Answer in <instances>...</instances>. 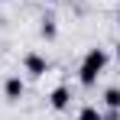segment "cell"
I'll return each instance as SVG.
<instances>
[{
    "mask_svg": "<svg viewBox=\"0 0 120 120\" xmlns=\"http://www.w3.org/2000/svg\"><path fill=\"white\" fill-rule=\"evenodd\" d=\"M104 65H107V52L104 49H88L84 59H81V68H78V81L84 88H94V81L101 78Z\"/></svg>",
    "mask_w": 120,
    "mask_h": 120,
    "instance_id": "obj_1",
    "label": "cell"
},
{
    "mask_svg": "<svg viewBox=\"0 0 120 120\" xmlns=\"http://www.w3.org/2000/svg\"><path fill=\"white\" fill-rule=\"evenodd\" d=\"M23 65H26V75H33V78H42V75L49 71V59L39 55V52H29V55L23 59Z\"/></svg>",
    "mask_w": 120,
    "mask_h": 120,
    "instance_id": "obj_2",
    "label": "cell"
},
{
    "mask_svg": "<svg viewBox=\"0 0 120 120\" xmlns=\"http://www.w3.org/2000/svg\"><path fill=\"white\" fill-rule=\"evenodd\" d=\"M3 94H7V101H10V104H20V98L26 94V84H23L20 75H10V78L3 81Z\"/></svg>",
    "mask_w": 120,
    "mask_h": 120,
    "instance_id": "obj_3",
    "label": "cell"
},
{
    "mask_svg": "<svg viewBox=\"0 0 120 120\" xmlns=\"http://www.w3.org/2000/svg\"><path fill=\"white\" fill-rule=\"evenodd\" d=\"M68 104H71V91H68V84H59V88L49 94V107L62 114V110H68Z\"/></svg>",
    "mask_w": 120,
    "mask_h": 120,
    "instance_id": "obj_4",
    "label": "cell"
},
{
    "mask_svg": "<svg viewBox=\"0 0 120 120\" xmlns=\"http://www.w3.org/2000/svg\"><path fill=\"white\" fill-rule=\"evenodd\" d=\"M104 107L107 110H120V88H107L104 91Z\"/></svg>",
    "mask_w": 120,
    "mask_h": 120,
    "instance_id": "obj_5",
    "label": "cell"
},
{
    "mask_svg": "<svg viewBox=\"0 0 120 120\" xmlns=\"http://www.w3.org/2000/svg\"><path fill=\"white\" fill-rule=\"evenodd\" d=\"M101 117H104V110L94 107V104H84V107L78 110V120H101Z\"/></svg>",
    "mask_w": 120,
    "mask_h": 120,
    "instance_id": "obj_6",
    "label": "cell"
},
{
    "mask_svg": "<svg viewBox=\"0 0 120 120\" xmlns=\"http://www.w3.org/2000/svg\"><path fill=\"white\" fill-rule=\"evenodd\" d=\"M42 39H55V33H59V26H55V20L52 16H42V26H39Z\"/></svg>",
    "mask_w": 120,
    "mask_h": 120,
    "instance_id": "obj_7",
    "label": "cell"
},
{
    "mask_svg": "<svg viewBox=\"0 0 120 120\" xmlns=\"http://www.w3.org/2000/svg\"><path fill=\"white\" fill-rule=\"evenodd\" d=\"M101 120H120V110H107V114H104Z\"/></svg>",
    "mask_w": 120,
    "mask_h": 120,
    "instance_id": "obj_8",
    "label": "cell"
},
{
    "mask_svg": "<svg viewBox=\"0 0 120 120\" xmlns=\"http://www.w3.org/2000/svg\"><path fill=\"white\" fill-rule=\"evenodd\" d=\"M114 49H117V52H114V55H117V62H120V42H117V45H114Z\"/></svg>",
    "mask_w": 120,
    "mask_h": 120,
    "instance_id": "obj_9",
    "label": "cell"
},
{
    "mask_svg": "<svg viewBox=\"0 0 120 120\" xmlns=\"http://www.w3.org/2000/svg\"><path fill=\"white\" fill-rule=\"evenodd\" d=\"M117 26H120V13H117Z\"/></svg>",
    "mask_w": 120,
    "mask_h": 120,
    "instance_id": "obj_10",
    "label": "cell"
}]
</instances>
